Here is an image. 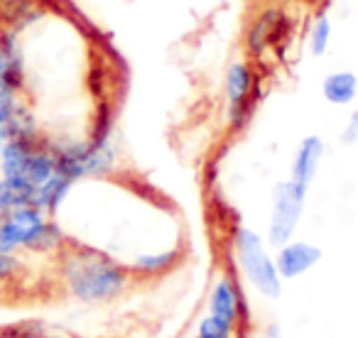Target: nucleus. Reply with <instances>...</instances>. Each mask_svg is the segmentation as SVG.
I'll return each instance as SVG.
<instances>
[{
  "label": "nucleus",
  "mask_w": 358,
  "mask_h": 338,
  "mask_svg": "<svg viewBox=\"0 0 358 338\" xmlns=\"http://www.w3.org/2000/svg\"><path fill=\"white\" fill-rule=\"evenodd\" d=\"M59 274L66 292L84 304H108L130 284V270L125 265L86 245L62 248Z\"/></svg>",
  "instance_id": "obj_1"
},
{
  "label": "nucleus",
  "mask_w": 358,
  "mask_h": 338,
  "mask_svg": "<svg viewBox=\"0 0 358 338\" xmlns=\"http://www.w3.org/2000/svg\"><path fill=\"white\" fill-rule=\"evenodd\" d=\"M234 255L238 270L248 284L265 299H280L282 277L275 267V255L268 250V240L250 226H236L234 230Z\"/></svg>",
  "instance_id": "obj_2"
},
{
  "label": "nucleus",
  "mask_w": 358,
  "mask_h": 338,
  "mask_svg": "<svg viewBox=\"0 0 358 338\" xmlns=\"http://www.w3.org/2000/svg\"><path fill=\"white\" fill-rule=\"evenodd\" d=\"M307 194L309 186L299 184L294 179L278 182L273 186V194H270V221H268V245L280 248L287 240L294 238L297 233V226L304 216L307 209Z\"/></svg>",
  "instance_id": "obj_3"
},
{
  "label": "nucleus",
  "mask_w": 358,
  "mask_h": 338,
  "mask_svg": "<svg viewBox=\"0 0 358 338\" xmlns=\"http://www.w3.org/2000/svg\"><path fill=\"white\" fill-rule=\"evenodd\" d=\"M50 216L37 206H22L10 214L0 216V253L30 250L35 235Z\"/></svg>",
  "instance_id": "obj_4"
},
{
  "label": "nucleus",
  "mask_w": 358,
  "mask_h": 338,
  "mask_svg": "<svg viewBox=\"0 0 358 338\" xmlns=\"http://www.w3.org/2000/svg\"><path fill=\"white\" fill-rule=\"evenodd\" d=\"M255 91V74L248 61L236 59L229 64L224 76V101H226V115L234 128H241L245 123V115L253 103Z\"/></svg>",
  "instance_id": "obj_5"
},
{
  "label": "nucleus",
  "mask_w": 358,
  "mask_h": 338,
  "mask_svg": "<svg viewBox=\"0 0 358 338\" xmlns=\"http://www.w3.org/2000/svg\"><path fill=\"white\" fill-rule=\"evenodd\" d=\"M275 250V267L282 279H299L322 263V248L307 240H287Z\"/></svg>",
  "instance_id": "obj_6"
},
{
  "label": "nucleus",
  "mask_w": 358,
  "mask_h": 338,
  "mask_svg": "<svg viewBox=\"0 0 358 338\" xmlns=\"http://www.w3.org/2000/svg\"><path fill=\"white\" fill-rule=\"evenodd\" d=\"M0 79L17 91L25 89V52L20 45V32L8 27H0Z\"/></svg>",
  "instance_id": "obj_7"
},
{
  "label": "nucleus",
  "mask_w": 358,
  "mask_h": 338,
  "mask_svg": "<svg viewBox=\"0 0 358 338\" xmlns=\"http://www.w3.org/2000/svg\"><path fill=\"white\" fill-rule=\"evenodd\" d=\"M324 154H327L324 140L319 138V135H307V138L297 145V152H294V157H292V167H289V179L309 186L317 179Z\"/></svg>",
  "instance_id": "obj_8"
},
{
  "label": "nucleus",
  "mask_w": 358,
  "mask_h": 338,
  "mask_svg": "<svg viewBox=\"0 0 358 338\" xmlns=\"http://www.w3.org/2000/svg\"><path fill=\"white\" fill-rule=\"evenodd\" d=\"M209 314L238 326V321H241V294H238L236 282L229 277V274H221V277L214 282V287H211Z\"/></svg>",
  "instance_id": "obj_9"
},
{
  "label": "nucleus",
  "mask_w": 358,
  "mask_h": 338,
  "mask_svg": "<svg viewBox=\"0 0 358 338\" xmlns=\"http://www.w3.org/2000/svg\"><path fill=\"white\" fill-rule=\"evenodd\" d=\"M322 96L331 105H351L358 98V74L348 69L329 71L322 79Z\"/></svg>",
  "instance_id": "obj_10"
},
{
  "label": "nucleus",
  "mask_w": 358,
  "mask_h": 338,
  "mask_svg": "<svg viewBox=\"0 0 358 338\" xmlns=\"http://www.w3.org/2000/svg\"><path fill=\"white\" fill-rule=\"evenodd\" d=\"M37 186L20 177H0V216L22 206H35Z\"/></svg>",
  "instance_id": "obj_11"
},
{
  "label": "nucleus",
  "mask_w": 358,
  "mask_h": 338,
  "mask_svg": "<svg viewBox=\"0 0 358 338\" xmlns=\"http://www.w3.org/2000/svg\"><path fill=\"white\" fill-rule=\"evenodd\" d=\"M71 186H74V182L69 179V177L59 175V172H55V175L50 177V179L45 182V184L37 186V194H35V206L37 209H42L47 216L57 214V211L62 209V204L66 201V196H69Z\"/></svg>",
  "instance_id": "obj_12"
},
{
  "label": "nucleus",
  "mask_w": 358,
  "mask_h": 338,
  "mask_svg": "<svg viewBox=\"0 0 358 338\" xmlns=\"http://www.w3.org/2000/svg\"><path fill=\"white\" fill-rule=\"evenodd\" d=\"M179 258H182V253L177 248L159 250V253H143L130 263L128 270L130 274H138V277H159V274L177 267Z\"/></svg>",
  "instance_id": "obj_13"
},
{
  "label": "nucleus",
  "mask_w": 358,
  "mask_h": 338,
  "mask_svg": "<svg viewBox=\"0 0 358 338\" xmlns=\"http://www.w3.org/2000/svg\"><path fill=\"white\" fill-rule=\"evenodd\" d=\"M280 30H282V15L275 13V10L265 13V15L260 17V20L255 22L248 32V42H245V47H248L250 54L260 57L270 45H275Z\"/></svg>",
  "instance_id": "obj_14"
},
{
  "label": "nucleus",
  "mask_w": 358,
  "mask_h": 338,
  "mask_svg": "<svg viewBox=\"0 0 358 338\" xmlns=\"http://www.w3.org/2000/svg\"><path fill=\"white\" fill-rule=\"evenodd\" d=\"M331 37H334V25H331V17H329L327 10L317 13L309 25V32H307V50L314 59H322L324 54L329 52L331 47Z\"/></svg>",
  "instance_id": "obj_15"
},
{
  "label": "nucleus",
  "mask_w": 358,
  "mask_h": 338,
  "mask_svg": "<svg viewBox=\"0 0 358 338\" xmlns=\"http://www.w3.org/2000/svg\"><path fill=\"white\" fill-rule=\"evenodd\" d=\"M196 338H238V326L229 323L219 316L206 314L204 318H199L196 323Z\"/></svg>",
  "instance_id": "obj_16"
},
{
  "label": "nucleus",
  "mask_w": 358,
  "mask_h": 338,
  "mask_svg": "<svg viewBox=\"0 0 358 338\" xmlns=\"http://www.w3.org/2000/svg\"><path fill=\"white\" fill-rule=\"evenodd\" d=\"M20 105H22L20 91L8 84V81L0 79V130H3V133H6V125L10 123V118L15 115V110L20 108Z\"/></svg>",
  "instance_id": "obj_17"
},
{
  "label": "nucleus",
  "mask_w": 358,
  "mask_h": 338,
  "mask_svg": "<svg viewBox=\"0 0 358 338\" xmlns=\"http://www.w3.org/2000/svg\"><path fill=\"white\" fill-rule=\"evenodd\" d=\"M22 270V263L15 253H0V282H10Z\"/></svg>",
  "instance_id": "obj_18"
},
{
  "label": "nucleus",
  "mask_w": 358,
  "mask_h": 338,
  "mask_svg": "<svg viewBox=\"0 0 358 338\" xmlns=\"http://www.w3.org/2000/svg\"><path fill=\"white\" fill-rule=\"evenodd\" d=\"M341 142L343 145H356L358 142V108L351 110V115H348L346 125H343V130H341Z\"/></svg>",
  "instance_id": "obj_19"
},
{
  "label": "nucleus",
  "mask_w": 358,
  "mask_h": 338,
  "mask_svg": "<svg viewBox=\"0 0 358 338\" xmlns=\"http://www.w3.org/2000/svg\"><path fill=\"white\" fill-rule=\"evenodd\" d=\"M42 333L40 326H35V323H20V326H10L3 331V336L6 338H37Z\"/></svg>",
  "instance_id": "obj_20"
},
{
  "label": "nucleus",
  "mask_w": 358,
  "mask_h": 338,
  "mask_svg": "<svg viewBox=\"0 0 358 338\" xmlns=\"http://www.w3.org/2000/svg\"><path fill=\"white\" fill-rule=\"evenodd\" d=\"M263 338H282V331H280V326H275V323H270V326L263 331Z\"/></svg>",
  "instance_id": "obj_21"
},
{
  "label": "nucleus",
  "mask_w": 358,
  "mask_h": 338,
  "mask_svg": "<svg viewBox=\"0 0 358 338\" xmlns=\"http://www.w3.org/2000/svg\"><path fill=\"white\" fill-rule=\"evenodd\" d=\"M37 338H62V336H50V333H40Z\"/></svg>",
  "instance_id": "obj_22"
},
{
  "label": "nucleus",
  "mask_w": 358,
  "mask_h": 338,
  "mask_svg": "<svg viewBox=\"0 0 358 338\" xmlns=\"http://www.w3.org/2000/svg\"><path fill=\"white\" fill-rule=\"evenodd\" d=\"M6 142V133H3V130H0V145Z\"/></svg>",
  "instance_id": "obj_23"
}]
</instances>
